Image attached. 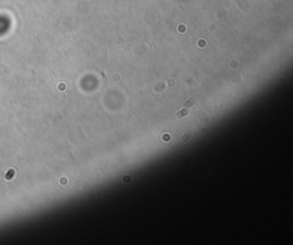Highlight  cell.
Wrapping results in <instances>:
<instances>
[{"instance_id":"7a4b0ae2","label":"cell","mask_w":293,"mask_h":245,"mask_svg":"<svg viewBox=\"0 0 293 245\" xmlns=\"http://www.w3.org/2000/svg\"><path fill=\"white\" fill-rule=\"evenodd\" d=\"M178 116L180 117V118H182V117H187L188 116V110H187V109H180V110L178 111Z\"/></svg>"},{"instance_id":"6da1fadb","label":"cell","mask_w":293,"mask_h":245,"mask_svg":"<svg viewBox=\"0 0 293 245\" xmlns=\"http://www.w3.org/2000/svg\"><path fill=\"white\" fill-rule=\"evenodd\" d=\"M194 104H195V100H193V99H188V100H187V101L183 103L184 108H190V107H193Z\"/></svg>"}]
</instances>
